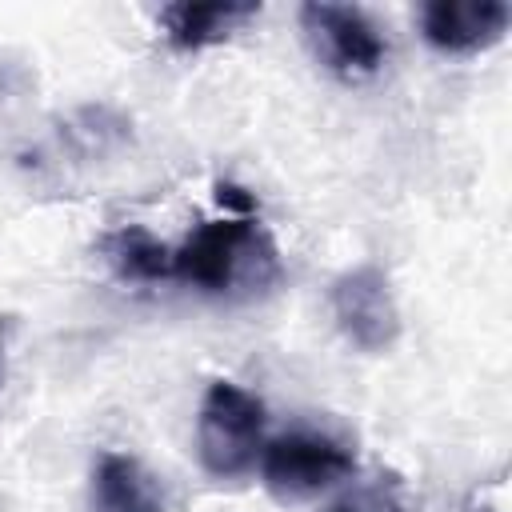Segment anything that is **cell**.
<instances>
[{
    "label": "cell",
    "mask_w": 512,
    "mask_h": 512,
    "mask_svg": "<svg viewBox=\"0 0 512 512\" xmlns=\"http://www.w3.org/2000/svg\"><path fill=\"white\" fill-rule=\"evenodd\" d=\"M276 276V244L256 216L204 220L180 248H172V280H184L208 296L260 292Z\"/></svg>",
    "instance_id": "6da1fadb"
},
{
    "label": "cell",
    "mask_w": 512,
    "mask_h": 512,
    "mask_svg": "<svg viewBox=\"0 0 512 512\" xmlns=\"http://www.w3.org/2000/svg\"><path fill=\"white\" fill-rule=\"evenodd\" d=\"M264 448V404L232 380L208 384L196 416V456L208 476H244Z\"/></svg>",
    "instance_id": "7a4b0ae2"
},
{
    "label": "cell",
    "mask_w": 512,
    "mask_h": 512,
    "mask_svg": "<svg viewBox=\"0 0 512 512\" xmlns=\"http://www.w3.org/2000/svg\"><path fill=\"white\" fill-rule=\"evenodd\" d=\"M352 472H356V452L328 432L296 428L264 440L260 448V480L284 504L312 500L324 488L348 480Z\"/></svg>",
    "instance_id": "3957f363"
},
{
    "label": "cell",
    "mask_w": 512,
    "mask_h": 512,
    "mask_svg": "<svg viewBox=\"0 0 512 512\" xmlns=\"http://www.w3.org/2000/svg\"><path fill=\"white\" fill-rule=\"evenodd\" d=\"M300 32L308 36L316 60L340 80H368L380 72L388 56L380 28L368 20L364 8L352 4H328V0L300 4Z\"/></svg>",
    "instance_id": "277c9868"
},
{
    "label": "cell",
    "mask_w": 512,
    "mask_h": 512,
    "mask_svg": "<svg viewBox=\"0 0 512 512\" xmlns=\"http://www.w3.org/2000/svg\"><path fill=\"white\" fill-rule=\"evenodd\" d=\"M328 304H332L336 328L360 352H384V348L396 344L400 308H396L388 276L376 264H360V268L336 276L332 292H328Z\"/></svg>",
    "instance_id": "5b68a950"
},
{
    "label": "cell",
    "mask_w": 512,
    "mask_h": 512,
    "mask_svg": "<svg viewBox=\"0 0 512 512\" xmlns=\"http://www.w3.org/2000/svg\"><path fill=\"white\" fill-rule=\"evenodd\" d=\"M504 0H428L420 4V36L444 56H472L508 32Z\"/></svg>",
    "instance_id": "8992f818"
},
{
    "label": "cell",
    "mask_w": 512,
    "mask_h": 512,
    "mask_svg": "<svg viewBox=\"0 0 512 512\" xmlns=\"http://www.w3.org/2000/svg\"><path fill=\"white\" fill-rule=\"evenodd\" d=\"M256 16H260L256 0H212V4H164L156 20L176 52H200L224 44Z\"/></svg>",
    "instance_id": "52a82bcc"
},
{
    "label": "cell",
    "mask_w": 512,
    "mask_h": 512,
    "mask_svg": "<svg viewBox=\"0 0 512 512\" xmlns=\"http://www.w3.org/2000/svg\"><path fill=\"white\" fill-rule=\"evenodd\" d=\"M88 512H164V500L136 456L100 452L88 476Z\"/></svg>",
    "instance_id": "ba28073f"
},
{
    "label": "cell",
    "mask_w": 512,
    "mask_h": 512,
    "mask_svg": "<svg viewBox=\"0 0 512 512\" xmlns=\"http://www.w3.org/2000/svg\"><path fill=\"white\" fill-rule=\"evenodd\" d=\"M108 260L124 280H172V248L152 240L144 228H124L108 240Z\"/></svg>",
    "instance_id": "9c48e42d"
},
{
    "label": "cell",
    "mask_w": 512,
    "mask_h": 512,
    "mask_svg": "<svg viewBox=\"0 0 512 512\" xmlns=\"http://www.w3.org/2000/svg\"><path fill=\"white\" fill-rule=\"evenodd\" d=\"M328 512H416V504L396 472H376L352 484Z\"/></svg>",
    "instance_id": "30bf717a"
},
{
    "label": "cell",
    "mask_w": 512,
    "mask_h": 512,
    "mask_svg": "<svg viewBox=\"0 0 512 512\" xmlns=\"http://www.w3.org/2000/svg\"><path fill=\"white\" fill-rule=\"evenodd\" d=\"M216 200H220L224 208H232L236 216H256V200H252L244 188L228 184V180H220V184H216Z\"/></svg>",
    "instance_id": "8fae6325"
}]
</instances>
